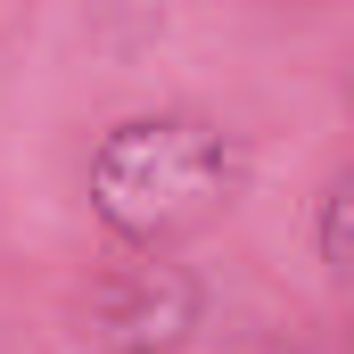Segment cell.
<instances>
[{
  "label": "cell",
  "instance_id": "cell-3",
  "mask_svg": "<svg viewBox=\"0 0 354 354\" xmlns=\"http://www.w3.org/2000/svg\"><path fill=\"white\" fill-rule=\"evenodd\" d=\"M313 248L330 272H354V165L322 189V214H313Z\"/></svg>",
  "mask_w": 354,
  "mask_h": 354
},
{
  "label": "cell",
  "instance_id": "cell-4",
  "mask_svg": "<svg viewBox=\"0 0 354 354\" xmlns=\"http://www.w3.org/2000/svg\"><path fill=\"white\" fill-rule=\"evenodd\" d=\"M256 354H280V346H256Z\"/></svg>",
  "mask_w": 354,
  "mask_h": 354
},
{
  "label": "cell",
  "instance_id": "cell-2",
  "mask_svg": "<svg viewBox=\"0 0 354 354\" xmlns=\"http://www.w3.org/2000/svg\"><path fill=\"white\" fill-rule=\"evenodd\" d=\"M206 330V280L174 256L99 264L83 288V346L91 354H181Z\"/></svg>",
  "mask_w": 354,
  "mask_h": 354
},
{
  "label": "cell",
  "instance_id": "cell-1",
  "mask_svg": "<svg viewBox=\"0 0 354 354\" xmlns=\"http://www.w3.org/2000/svg\"><path fill=\"white\" fill-rule=\"evenodd\" d=\"M239 140L214 124V115H189V107H149V115H124L91 140V214L132 248V256H165L181 239L214 231L239 198Z\"/></svg>",
  "mask_w": 354,
  "mask_h": 354
}]
</instances>
